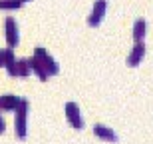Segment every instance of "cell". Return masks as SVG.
<instances>
[{
  "instance_id": "6da1fadb",
  "label": "cell",
  "mask_w": 153,
  "mask_h": 144,
  "mask_svg": "<svg viewBox=\"0 0 153 144\" xmlns=\"http://www.w3.org/2000/svg\"><path fill=\"white\" fill-rule=\"evenodd\" d=\"M34 58L38 60L40 64H42V66H44V70L48 72V76H50V74H58V70H60V68H58L56 60H54V58H52L50 54L44 50V48H38V50H36V54H34Z\"/></svg>"
},
{
  "instance_id": "7a4b0ae2",
  "label": "cell",
  "mask_w": 153,
  "mask_h": 144,
  "mask_svg": "<svg viewBox=\"0 0 153 144\" xmlns=\"http://www.w3.org/2000/svg\"><path fill=\"white\" fill-rule=\"evenodd\" d=\"M26 110H28V100H20V110H16V132L18 138L26 136Z\"/></svg>"
},
{
  "instance_id": "3957f363",
  "label": "cell",
  "mask_w": 153,
  "mask_h": 144,
  "mask_svg": "<svg viewBox=\"0 0 153 144\" xmlns=\"http://www.w3.org/2000/svg\"><path fill=\"white\" fill-rule=\"evenodd\" d=\"M66 116H68V120L72 122V126H74L76 130H82V128H84V120H82V116H79V110H78V104L76 102L66 104Z\"/></svg>"
},
{
  "instance_id": "277c9868",
  "label": "cell",
  "mask_w": 153,
  "mask_h": 144,
  "mask_svg": "<svg viewBox=\"0 0 153 144\" xmlns=\"http://www.w3.org/2000/svg\"><path fill=\"white\" fill-rule=\"evenodd\" d=\"M103 12H105V0H96L94 10H91V16L88 20V24H90L91 28L94 26H100V22H102V18H103Z\"/></svg>"
},
{
  "instance_id": "5b68a950",
  "label": "cell",
  "mask_w": 153,
  "mask_h": 144,
  "mask_svg": "<svg viewBox=\"0 0 153 144\" xmlns=\"http://www.w3.org/2000/svg\"><path fill=\"white\" fill-rule=\"evenodd\" d=\"M6 40H8L10 46H16L18 44V26L12 18L6 20Z\"/></svg>"
},
{
  "instance_id": "8992f818",
  "label": "cell",
  "mask_w": 153,
  "mask_h": 144,
  "mask_svg": "<svg viewBox=\"0 0 153 144\" xmlns=\"http://www.w3.org/2000/svg\"><path fill=\"white\" fill-rule=\"evenodd\" d=\"M143 54H145V44L141 42H135V46H133V52L129 54V58H127V64L129 66H137L139 64V60L143 58Z\"/></svg>"
},
{
  "instance_id": "52a82bcc",
  "label": "cell",
  "mask_w": 153,
  "mask_h": 144,
  "mask_svg": "<svg viewBox=\"0 0 153 144\" xmlns=\"http://www.w3.org/2000/svg\"><path fill=\"white\" fill-rule=\"evenodd\" d=\"M94 134H96V136H100V138H103V140H109V142H117L115 132L111 130V128L103 126V124H96V126H94Z\"/></svg>"
},
{
  "instance_id": "ba28073f",
  "label": "cell",
  "mask_w": 153,
  "mask_h": 144,
  "mask_svg": "<svg viewBox=\"0 0 153 144\" xmlns=\"http://www.w3.org/2000/svg\"><path fill=\"white\" fill-rule=\"evenodd\" d=\"M18 104H20V100L16 96H12V94H6V96L0 98V108H4V110H16Z\"/></svg>"
},
{
  "instance_id": "9c48e42d",
  "label": "cell",
  "mask_w": 153,
  "mask_h": 144,
  "mask_svg": "<svg viewBox=\"0 0 153 144\" xmlns=\"http://www.w3.org/2000/svg\"><path fill=\"white\" fill-rule=\"evenodd\" d=\"M145 28H147V24H145V20H137L135 26H133V38H135V42H141L143 36H145Z\"/></svg>"
},
{
  "instance_id": "30bf717a",
  "label": "cell",
  "mask_w": 153,
  "mask_h": 144,
  "mask_svg": "<svg viewBox=\"0 0 153 144\" xmlns=\"http://www.w3.org/2000/svg\"><path fill=\"white\" fill-rule=\"evenodd\" d=\"M28 70H30L28 60H18L16 62V74L14 76H28Z\"/></svg>"
},
{
  "instance_id": "8fae6325",
  "label": "cell",
  "mask_w": 153,
  "mask_h": 144,
  "mask_svg": "<svg viewBox=\"0 0 153 144\" xmlns=\"http://www.w3.org/2000/svg\"><path fill=\"white\" fill-rule=\"evenodd\" d=\"M22 6V2L20 0H0V8H20Z\"/></svg>"
},
{
  "instance_id": "7c38bea8",
  "label": "cell",
  "mask_w": 153,
  "mask_h": 144,
  "mask_svg": "<svg viewBox=\"0 0 153 144\" xmlns=\"http://www.w3.org/2000/svg\"><path fill=\"white\" fill-rule=\"evenodd\" d=\"M0 66H4V54L0 52Z\"/></svg>"
},
{
  "instance_id": "4fadbf2b",
  "label": "cell",
  "mask_w": 153,
  "mask_h": 144,
  "mask_svg": "<svg viewBox=\"0 0 153 144\" xmlns=\"http://www.w3.org/2000/svg\"><path fill=\"white\" fill-rule=\"evenodd\" d=\"M20 2H26V0H20Z\"/></svg>"
}]
</instances>
